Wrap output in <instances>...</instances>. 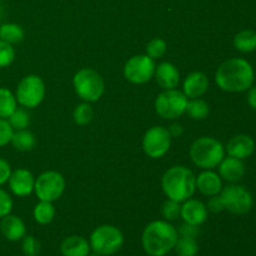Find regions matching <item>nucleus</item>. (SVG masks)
Here are the masks:
<instances>
[{"mask_svg": "<svg viewBox=\"0 0 256 256\" xmlns=\"http://www.w3.org/2000/svg\"><path fill=\"white\" fill-rule=\"evenodd\" d=\"M88 256H100V255H99V254H96V252H90V254L88 255Z\"/></svg>", "mask_w": 256, "mask_h": 256, "instance_id": "79ce46f5", "label": "nucleus"}, {"mask_svg": "<svg viewBox=\"0 0 256 256\" xmlns=\"http://www.w3.org/2000/svg\"><path fill=\"white\" fill-rule=\"evenodd\" d=\"M190 158L195 166L202 170H212L219 166L225 158V146L218 139L202 136L190 146Z\"/></svg>", "mask_w": 256, "mask_h": 256, "instance_id": "20e7f679", "label": "nucleus"}, {"mask_svg": "<svg viewBox=\"0 0 256 256\" xmlns=\"http://www.w3.org/2000/svg\"><path fill=\"white\" fill-rule=\"evenodd\" d=\"M10 142L18 152H30L36 145V138L28 129L14 130Z\"/></svg>", "mask_w": 256, "mask_h": 256, "instance_id": "4be33fe9", "label": "nucleus"}, {"mask_svg": "<svg viewBox=\"0 0 256 256\" xmlns=\"http://www.w3.org/2000/svg\"><path fill=\"white\" fill-rule=\"evenodd\" d=\"M145 49H146L148 56L156 60V59H160V58H162L165 54H166L168 44L164 39H162V38H154V39H152L149 42H148Z\"/></svg>", "mask_w": 256, "mask_h": 256, "instance_id": "c756f323", "label": "nucleus"}, {"mask_svg": "<svg viewBox=\"0 0 256 256\" xmlns=\"http://www.w3.org/2000/svg\"><path fill=\"white\" fill-rule=\"evenodd\" d=\"M180 216L184 220V222L200 226L208 220L206 204H204V202L198 199L190 198V199L185 200L182 202Z\"/></svg>", "mask_w": 256, "mask_h": 256, "instance_id": "4468645a", "label": "nucleus"}, {"mask_svg": "<svg viewBox=\"0 0 256 256\" xmlns=\"http://www.w3.org/2000/svg\"><path fill=\"white\" fill-rule=\"evenodd\" d=\"M172 146V135L164 126H152L142 138V150L152 159H162Z\"/></svg>", "mask_w": 256, "mask_h": 256, "instance_id": "f8f14e48", "label": "nucleus"}, {"mask_svg": "<svg viewBox=\"0 0 256 256\" xmlns=\"http://www.w3.org/2000/svg\"><path fill=\"white\" fill-rule=\"evenodd\" d=\"M25 32L20 25L14 22H5L0 26V39L9 44H19L24 40Z\"/></svg>", "mask_w": 256, "mask_h": 256, "instance_id": "b1692460", "label": "nucleus"}, {"mask_svg": "<svg viewBox=\"0 0 256 256\" xmlns=\"http://www.w3.org/2000/svg\"><path fill=\"white\" fill-rule=\"evenodd\" d=\"M255 145H256V142H255Z\"/></svg>", "mask_w": 256, "mask_h": 256, "instance_id": "37998d69", "label": "nucleus"}, {"mask_svg": "<svg viewBox=\"0 0 256 256\" xmlns=\"http://www.w3.org/2000/svg\"><path fill=\"white\" fill-rule=\"evenodd\" d=\"M219 175L222 180L229 182H238L245 175V164L242 160L228 156L219 164Z\"/></svg>", "mask_w": 256, "mask_h": 256, "instance_id": "aec40b11", "label": "nucleus"}, {"mask_svg": "<svg viewBox=\"0 0 256 256\" xmlns=\"http://www.w3.org/2000/svg\"><path fill=\"white\" fill-rule=\"evenodd\" d=\"M12 172V170L9 162H8L5 159H2V158H0V186L6 184Z\"/></svg>", "mask_w": 256, "mask_h": 256, "instance_id": "58836bf2", "label": "nucleus"}, {"mask_svg": "<svg viewBox=\"0 0 256 256\" xmlns=\"http://www.w3.org/2000/svg\"><path fill=\"white\" fill-rule=\"evenodd\" d=\"M168 130H169L172 138V136H180V135L182 134V126L180 124H172Z\"/></svg>", "mask_w": 256, "mask_h": 256, "instance_id": "a19ab883", "label": "nucleus"}, {"mask_svg": "<svg viewBox=\"0 0 256 256\" xmlns=\"http://www.w3.org/2000/svg\"><path fill=\"white\" fill-rule=\"evenodd\" d=\"M224 209L235 215H244L252 210L254 205L252 194L242 185H228L220 192Z\"/></svg>", "mask_w": 256, "mask_h": 256, "instance_id": "1a4fd4ad", "label": "nucleus"}, {"mask_svg": "<svg viewBox=\"0 0 256 256\" xmlns=\"http://www.w3.org/2000/svg\"><path fill=\"white\" fill-rule=\"evenodd\" d=\"M255 149L256 145L252 136L245 134H239L235 135L234 138L229 140L226 148H225V152H228L229 156L244 160L248 159L250 155H252Z\"/></svg>", "mask_w": 256, "mask_h": 256, "instance_id": "2eb2a0df", "label": "nucleus"}, {"mask_svg": "<svg viewBox=\"0 0 256 256\" xmlns=\"http://www.w3.org/2000/svg\"><path fill=\"white\" fill-rule=\"evenodd\" d=\"M22 250L25 256H38L40 252V242L32 235H25L22 238Z\"/></svg>", "mask_w": 256, "mask_h": 256, "instance_id": "72a5a7b5", "label": "nucleus"}, {"mask_svg": "<svg viewBox=\"0 0 256 256\" xmlns=\"http://www.w3.org/2000/svg\"><path fill=\"white\" fill-rule=\"evenodd\" d=\"M188 102L186 95L180 90H164L155 99V110L162 119L176 120L186 112Z\"/></svg>", "mask_w": 256, "mask_h": 256, "instance_id": "6e6552de", "label": "nucleus"}, {"mask_svg": "<svg viewBox=\"0 0 256 256\" xmlns=\"http://www.w3.org/2000/svg\"><path fill=\"white\" fill-rule=\"evenodd\" d=\"M178 232H179V236L194 238V239H196V236L199 235V226L184 222V224L179 228Z\"/></svg>", "mask_w": 256, "mask_h": 256, "instance_id": "e433bc0d", "label": "nucleus"}, {"mask_svg": "<svg viewBox=\"0 0 256 256\" xmlns=\"http://www.w3.org/2000/svg\"><path fill=\"white\" fill-rule=\"evenodd\" d=\"M55 214H56V210L52 202H42V200L35 205L34 212H32L35 222L40 225L50 224L54 220Z\"/></svg>", "mask_w": 256, "mask_h": 256, "instance_id": "393cba45", "label": "nucleus"}, {"mask_svg": "<svg viewBox=\"0 0 256 256\" xmlns=\"http://www.w3.org/2000/svg\"><path fill=\"white\" fill-rule=\"evenodd\" d=\"M60 252L62 256H88L92 252V248L84 236L72 235L62 240Z\"/></svg>", "mask_w": 256, "mask_h": 256, "instance_id": "412c9836", "label": "nucleus"}, {"mask_svg": "<svg viewBox=\"0 0 256 256\" xmlns=\"http://www.w3.org/2000/svg\"><path fill=\"white\" fill-rule=\"evenodd\" d=\"M209 89V79L202 72H192L182 82V92L188 99L202 98Z\"/></svg>", "mask_w": 256, "mask_h": 256, "instance_id": "dca6fc26", "label": "nucleus"}, {"mask_svg": "<svg viewBox=\"0 0 256 256\" xmlns=\"http://www.w3.org/2000/svg\"><path fill=\"white\" fill-rule=\"evenodd\" d=\"M185 112H188V115L194 120H204L209 115L210 108L205 100L196 98V99H190L188 102Z\"/></svg>", "mask_w": 256, "mask_h": 256, "instance_id": "bb28decb", "label": "nucleus"}, {"mask_svg": "<svg viewBox=\"0 0 256 256\" xmlns=\"http://www.w3.org/2000/svg\"><path fill=\"white\" fill-rule=\"evenodd\" d=\"M255 72L252 65L242 58H232L222 62L215 74V82L226 92H244L252 86Z\"/></svg>", "mask_w": 256, "mask_h": 256, "instance_id": "f257e3e1", "label": "nucleus"}, {"mask_svg": "<svg viewBox=\"0 0 256 256\" xmlns=\"http://www.w3.org/2000/svg\"><path fill=\"white\" fill-rule=\"evenodd\" d=\"M92 252L100 256L116 254L124 245V235L119 228L114 225H100L92 232L89 239Z\"/></svg>", "mask_w": 256, "mask_h": 256, "instance_id": "39448f33", "label": "nucleus"}, {"mask_svg": "<svg viewBox=\"0 0 256 256\" xmlns=\"http://www.w3.org/2000/svg\"><path fill=\"white\" fill-rule=\"evenodd\" d=\"M18 108L15 94L8 88H0V118L8 119Z\"/></svg>", "mask_w": 256, "mask_h": 256, "instance_id": "a878e982", "label": "nucleus"}, {"mask_svg": "<svg viewBox=\"0 0 256 256\" xmlns=\"http://www.w3.org/2000/svg\"><path fill=\"white\" fill-rule=\"evenodd\" d=\"M14 129L9 124L8 119H2L0 118V148L6 146L12 142Z\"/></svg>", "mask_w": 256, "mask_h": 256, "instance_id": "f704fd0d", "label": "nucleus"}, {"mask_svg": "<svg viewBox=\"0 0 256 256\" xmlns=\"http://www.w3.org/2000/svg\"><path fill=\"white\" fill-rule=\"evenodd\" d=\"M234 46L240 52H252L256 50V32L255 30H242L234 38Z\"/></svg>", "mask_w": 256, "mask_h": 256, "instance_id": "5701e85b", "label": "nucleus"}, {"mask_svg": "<svg viewBox=\"0 0 256 256\" xmlns=\"http://www.w3.org/2000/svg\"><path fill=\"white\" fill-rule=\"evenodd\" d=\"M10 190L15 196L25 198L34 192L35 186V178L28 169H15L10 174L9 180H8Z\"/></svg>", "mask_w": 256, "mask_h": 256, "instance_id": "ddd939ff", "label": "nucleus"}, {"mask_svg": "<svg viewBox=\"0 0 256 256\" xmlns=\"http://www.w3.org/2000/svg\"><path fill=\"white\" fill-rule=\"evenodd\" d=\"M162 188L168 199L182 204L185 200L192 198L196 192V176L186 166H172L162 175Z\"/></svg>", "mask_w": 256, "mask_h": 256, "instance_id": "7ed1b4c3", "label": "nucleus"}, {"mask_svg": "<svg viewBox=\"0 0 256 256\" xmlns=\"http://www.w3.org/2000/svg\"><path fill=\"white\" fill-rule=\"evenodd\" d=\"M222 179L214 170H204L196 178V189L205 196L219 195L222 190Z\"/></svg>", "mask_w": 256, "mask_h": 256, "instance_id": "a211bd4d", "label": "nucleus"}, {"mask_svg": "<svg viewBox=\"0 0 256 256\" xmlns=\"http://www.w3.org/2000/svg\"><path fill=\"white\" fill-rule=\"evenodd\" d=\"M15 60V50L12 44L0 39V68H6Z\"/></svg>", "mask_w": 256, "mask_h": 256, "instance_id": "473e14b6", "label": "nucleus"}, {"mask_svg": "<svg viewBox=\"0 0 256 256\" xmlns=\"http://www.w3.org/2000/svg\"><path fill=\"white\" fill-rule=\"evenodd\" d=\"M156 64L146 54L134 55L124 65V76L132 84L142 85L154 78Z\"/></svg>", "mask_w": 256, "mask_h": 256, "instance_id": "9b49d317", "label": "nucleus"}, {"mask_svg": "<svg viewBox=\"0 0 256 256\" xmlns=\"http://www.w3.org/2000/svg\"><path fill=\"white\" fill-rule=\"evenodd\" d=\"M65 179L60 172L49 170L44 172L35 179L34 192L42 202H54L62 198L65 192Z\"/></svg>", "mask_w": 256, "mask_h": 256, "instance_id": "9d476101", "label": "nucleus"}, {"mask_svg": "<svg viewBox=\"0 0 256 256\" xmlns=\"http://www.w3.org/2000/svg\"><path fill=\"white\" fill-rule=\"evenodd\" d=\"M12 205H14V202H12L9 192L0 188V219L12 212Z\"/></svg>", "mask_w": 256, "mask_h": 256, "instance_id": "c9c22d12", "label": "nucleus"}, {"mask_svg": "<svg viewBox=\"0 0 256 256\" xmlns=\"http://www.w3.org/2000/svg\"><path fill=\"white\" fill-rule=\"evenodd\" d=\"M0 232L2 236L9 242H19L26 235V226L19 216L9 214L2 218Z\"/></svg>", "mask_w": 256, "mask_h": 256, "instance_id": "6ab92c4d", "label": "nucleus"}, {"mask_svg": "<svg viewBox=\"0 0 256 256\" xmlns=\"http://www.w3.org/2000/svg\"><path fill=\"white\" fill-rule=\"evenodd\" d=\"M158 85L164 90L176 89L180 82V72L174 64L169 62H164L159 64L155 69L154 74Z\"/></svg>", "mask_w": 256, "mask_h": 256, "instance_id": "f3484780", "label": "nucleus"}, {"mask_svg": "<svg viewBox=\"0 0 256 256\" xmlns=\"http://www.w3.org/2000/svg\"><path fill=\"white\" fill-rule=\"evenodd\" d=\"M72 86L78 96L85 102H95L105 92V82L102 75L94 69H80L72 79Z\"/></svg>", "mask_w": 256, "mask_h": 256, "instance_id": "423d86ee", "label": "nucleus"}, {"mask_svg": "<svg viewBox=\"0 0 256 256\" xmlns=\"http://www.w3.org/2000/svg\"><path fill=\"white\" fill-rule=\"evenodd\" d=\"M179 239L178 229L166 220H154L145 226L142 245L149 256H165L172 252Z\"/></svg>", "mask_w": 256, "mask_h": 256, "instance_id": "f03ea898", "label": "nucleus"}, {"mask_svg": "<svg viewBox=\"0 0 256 256\" xmlns=\"http://www.w3.org/2000/svg\"><path fill=\"white\" fill-rule=\"evenodd\" d=\"M248 104L252 109L256 110V86H252L248 90Z\"/></svg>", "mask_w": 256, "mask_h": 256, "instance_id": "ea45409f", "label": "nucleus"}, {"mask_svg": "<svg viewBox=\"0 0 256 256\" xmlns=\"http://www.w3.org/2000/svg\"><path fill=\"white\" fill-rule=\"evenodd\" d=\"M208 212H212L214 214L218 212H222L224 209V204H222V200L220 198V195H214V196H210L209 202H208Z\"/></svg>", "mask_w": 256, "mask_h": 256, "instance_id": "4c0bfd02", "label": "nucleus"}, {"mask_svg": "<svg viewBox=\"0 0 256 256\" xmlns=\"http://www.w3.org/2000/svg\"><path fill=\"white\" fill-rule=\"evenodd\" d=\"M8 122H9V124L12 125V128L14 130L26 129L30 124V115L28 114V112L25 109L16 108L15 112L8 118Z\"/></svg>", "mask_w": 256, "mask_h": 256, "instance_id": "7c9ffc66", "label": "nucleus"}, {"mask_svg": "<svg viewBox=\"0 0 256 256\" xmlns=\"http://www.w3.org/2000/svg\"><path fill=\"white\" fill-rule=\"evenodd\" d=\"M45 84L38 75L30 74L22 78L16 86L15 98L18 104L25 109H34L42 102L45 98Z\"/></svg>", "mask_w": 256, "mask_h": 256, "instance_id": "0eeeda50", "label": "nucleus"}, {"mask_svg": "<svg viewBox=\"0 0 256 256\" xmlns=\"http://www.w3.org/2000/svg\"><path fill=\"white\" fill-rule=\"evenodd\" d=\"M174 250L178 256H196L199 252V245L194 238L179 236Z\"/></svg>", "mask_w": 256, "mask_h": 256, "instance_id": "cd10ccee", "label": "nucleus"}, {"mask_svg": "<svg viewBox=\"0 0 256 256\" xmlns=\"http://www.w3.org/2000/svg\"><path fill=\"white\" fill-rule=\"evenodd\" d=\"M94 118V110L90 106L89 102H82L79 104L72 112V119H74L75 124L80 125V126H84L88 125Z\"/></svg>", "mask_w": 256, "mask_h": 256, "instance_id": "c85d7f7f", "label": "nucleus"}, {"mask_svg": "<svg viewBox=\"0 0 256 256\" xmlns=\"http://www.w3.org/2000/svg\"><path fill=\"white\" fill-rule=\"evenodd\" d=\"M180 212H182V205H180V202H175V200L168 199L162 204V214L164 220H166V222H174L178 218H180Z\"/></svg>", "mask_w": 256, "mask_h": 256, "instance_id": "2f4dec72", "label": "nucleus"}]
</instances>
